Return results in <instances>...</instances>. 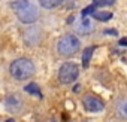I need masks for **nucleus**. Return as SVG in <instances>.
<instances>
[{"mask_svg": "<svg viewBox=\"0 0 127 122\" xmlns=\"http://www.w3.org/2000/svg\"><path fill=\"white\" fill-rule=\"evenodd\" d=\"M82 104H84L85 110L93 112V113H96V112H102L103 107H105L103 101H102L99 97L91 95V94H88V95H85V97L82 98Z\"/></svg>", "mask_w": 127, "mask_h": 122, "instance_id": "nucleus-5", "label": "nucleus"}, {"mask_svg": "<svg viewBox=\"0 0 127 122\" xmlns=\"http://www.w3.org/2000/svg\"><path fill=\"white\" fill-rule=\"evenodd\" d=\"M96 8H97L96 5H90L88 8H85V9H82V12H81V14H82V17H84V18H87L88 15H93V14L96 12Z\"/></svg>", "mask_w": 127, "mask_h": 122, "instance_id": "nucleus-12", "label": "nucleus"}, {"mask_svg": "<svg viewBox=\"0 0 127 122\" xmlns=\"http://www.w3.org/2000/svg\"><path fill=\"white\" fill-rule=\"evenodd\" d=\"M117 113L121 116V118H126L127 119V98H121L117 101Z\"/></svg>", "mask_w": 127, "mask_h": 122, "instance_id": "nucleus-7", "label": "nucleus"}, {"mask_svg": "<svg viewBox=\"0 0 127 122\" xmlns=\"http://www.w3.org/2000/svg\"><path fill=\"white\" fill-rule=\"evenodd\" d=\"M6 122H14V119H8V121H6Z\"/></svg>", "mask_w": 127, "mask_h": 122, "instance_id": "nucleus-16", "label": "nucleus"}, {"mask_svg": "<svg viewBox=\"0 0 127 122\" xmlns=\"http://www.w3.org/2000/svg\"><path fill=\"white\" fill-rule=\"evenodd\" d=\"M91 28H93V25H91V22H90V20L88 18H82V21L79 22V25H78V33H81V34H88L90 31H91Z\"/></svg>", "mask_w": 127, "mask_h": 122, "instance_id": "nucleus-6", "label": "nucleus"}, {"mask_svg": "<svg viewBox=\"0 0 127 122\" xmlns=\"http://www.w3.org/2000/svg\"><path fill=\"white\" fill-rule=\"evenodd\" d=\"M120 45H126V46H127V37H123V39L120 40Z\"/></svg>", "mask_w": 127, "mask_h": 122, "instance_id": "nucleus-15", "label": "nucleus"}, {"mask_svg": "<svg viewBox=\"0 0 127 122\" xmlns=\"http://www.w3.org/2000/svg\"><path fill=\"white\" fill-rule=\"evenodd\" d=\"M93 51H94V46L85 48V51H84V54H82V66H84V67H88V66H90V60H91Z\"/></svg>", "mask_w": 127, "mask_h": 122, "instance_id": "nucleus-8", "label": "nucleus"}, {"mask_svg": "<svg viewBox=\"0 0 127 122\" xmlns=\"http://www.w3.org/2000/svg\"><path fill=\"white\" fill-rule=\"evenodd\" d=\"M78 76H79V69L75 63H64L58 70V81L64 85L75 82Z\"/></svg>", "mask_w": 127, "mask_h": 122, "instance_id": "nucleus-4", "label": "nucleus"}, {"mask_svg": "<svg viewBox=\"0 0 127 122\" xmlns=\"http://www.w3.org/2000/svg\"><path fill=\"white\" fill-rule=\"evenodd\" d=\"M39 3L45 9H52V8H57L58 5H61L63 0H39Z\"/></svg>", "mask_w": 127, "mask_h": 122, "instance_id": "nucleus-9", "label": "nucleus"}, {"mask_svg": "<svg viewBox=\"0 0 127 122\" xmlns=\"http://www.w3.org/2000/svg\"><path fill=\"white\" fill-rule=\"evenodd\" d=\"M79 46L81 43L75 34H64L57 43V51L63 57H72L79 51Z\"/></svg>", "mask_w": 127, "mask_h": 122, "instance_id": "nucleus-3", "label": "nucleus"}, {"mask_svg": "<svg viewBox=\"0 0 127 122\" xmlns=\"http://www.w3.org/2000/svg\"><path fill=\"white\" fill-rule=\"evenodd\" d=\"M117 2V0H99V2H96L94 5L96 6H109V5H114Z\"/></svg>", "mask_w": 127, "mask_h": 122, "instance_id": "nucleus-13", "label": "nucleus"}, {"mask_svg": "<svg viewBox=\"0 0 127 122\" xmlns=\"http://www.w3.org/2000/svg\"><path fill=\"white\" fill-rule=\"evenodd\" d=\"M11 76L17 81H27L34 75V64L29 58H18L9 67Z\"/></svg>", "mask_w": 127, "mask_h": 122, "instance_id": "nucleus-2", "label": "nucleus"}, {"mask_svg": "<svg viewBox=\"0 0 127 122\" xmlns=\"http://www.w3.org/2000/svg\"><path fill=\"white\" fill-rule=\"evenodd\" d=\"M93 17L97 20V21H109L112 18V14L111 12H103V11H96L93 14Z\"/></svg>", "mask_w": 127, "mask_h": 122, "instance_id": "nucleus-10", "label": "nucleus"}, {"mask_svg": "<svg viewBox=\"0 0 127 122\" xmlns=\"http://www.w3.org/2000/svg\"><path fill=\"white\" fill-rule=\"evenodd\" d=\"M105 34H112V36H117V30H105Z\"/></svg>", "mask_w": 127, "mask_h": 122, "instance_id": "nucleus-14", "label": "nucleus"}, {"mask_svg": "<svg viewBox=\"0 0 127 122\" xmlns=\"http://www.w3.org/2000/svg\"><path fill=\"white\" fill-rule=\"evenodd\" d=\"M12 9L24 24H33L39 18V9L30 0H15L12 2Z\"/></svg>", "mask_w": 127, "mask_h": 122, "instance_id": "nucleus-1", "label": "nucleus"}, {"mask_svg": "<svg viewBox=\"0 0 127 122\" xmlns=\"http://www.w3.org/2000/svg\"><path fill=\"white\" fill-rule=\"evenodd\" d=\"M29 94H33V95H37V97H42V92H40V89H39V86L36 85V83H29L26 88H24Z\"/></svg>", "mask_w": 127, "mask_h": 122, "instance_id": "nucleus-11", "label": "nucleus"}, {"mask_svg": "<svg viewBox=\"0 0 127 122\" xmlns=\"http://www.w3.org/2000/svg\"><path fill=\"white\" fill-rule=\"evenodd\" d=\"M94 2H99V0H94Z\"/></svg>", "mask_w": 127, "mask_h": 122, "instance_id": "nucleus-17", "label": "nucleus"}]
</instances>
